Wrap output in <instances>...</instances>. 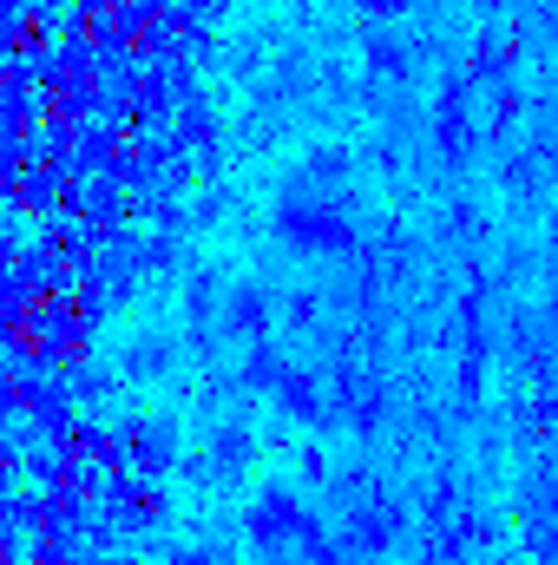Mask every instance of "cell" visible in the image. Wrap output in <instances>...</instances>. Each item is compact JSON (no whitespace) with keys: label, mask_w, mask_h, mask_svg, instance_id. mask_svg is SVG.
<instances>
[{"label":"cell","mask_w":558,"mask_h":565,"mask_svg":"<svg viewBox=\"0 0 558 565\" xmlns=\"http://www.w3.org/2000/svg\"><path fill=\"white\" fill-rule=\"evenodd\" d=\"M60 382L73 388V402H79V408H99V402H112V395H119V382H112L106 369H93V355H73V362L60 369Z\"/></svg>","instance_id":"cell-11"},{"label":"cell","mask_w":558,"mask_h":565,"mask_svg":"<svg viewBox=\"0 0 558 565\" xmlns=\"http://www.w3.org/2000/svg\"><path fill=\"white\" fill-rule=\"evenodd\" d=\"M302 520H309V513L296 507V493L270 487V493H264V500L250 507V540H257L264 553H282V546H289V540L302 533Z\"/></svg>","instance_id":"cell-5"},{"label":"cell","mask_w":558,"mask_h":565,"mask_svg":"<svg viewBox=\"0 0 558 565\" xmlns=\"http://www.w3.org/2000/svg\"><path fill=\"white\" fill-rule=\"evenodd\" d=\"M7 388H13V375H7V369H0V395H7Z\"/></svg>","instance_id":"cell-22"},{"label":"cell","mask_w":558,"mask_h":565,"mask_svg":"<svg viewBox=\"0 0 558 565\" xmlns=\"http://www.w3.org/2000/svg\"><path fill=\"white\" fill-rule=\"evenodd\" d=\"M250 460V434L244 427H217V440H211V467L217 473H237Z\"/></svg>","instance_id":"cell-16"},{"label":"cell","mask_w":558,"mask_h":565,"mask_svg":"<svg viewBox=\"0 0 558 565\" xmlns=\"http://www.w3.org/2000/svg\"><path fill=\"white\" fill-rule=\"evenodd\" d=\"M60 487H66V493H79V500H99V487H106V467H99L93 454H66V473H60Z\"/></svg>","instance_id":"cell-15"},{"label":"cell","mask_w":558,"mask_h":565,"mask_svg":"<svg viewBox=\"0 0 558 565\" xmlns=\"http://www.w3.org/2000/svg\"><path fill=\"white\" fill-rule=\"evenodd\" d=\"M33 526H40V487H13V493H0V540L26 546Z\"/></svg>","instance_id":"cell-12"},{"label":"cell","mask_w":558,"mask_h":565,"mask_svg":"<svg viewBox=\"0 0 558 565\" xmlns=\"http://www.w3.org/2000/svg\"><path fill=\"white\" fill-rule=\"evenodd\" d=\"M277 402L296 415V422H315V415H322V395H315V382H309V375H296V369H282V375H277Z\"/></svg>","instance_id":"cell-14"},{"label":"cell","mask_w":558,"mask_h":565,"mask_svg":"<svg viewBox=\"0 0 558 565\" xmlns=\"http://www.w3.org/2000/svg\"><path fill=\"white\" fill-rule=\"evenodd\" d=\"M26 302H33V289H26V282L13 277V270H0V322H7V329H20Z\"/></svg>","instance_id":"cell-17"},{"label":"cell","mask_w":558,"mask_h":565,"mask_svg":"<svg viewBox=\"0 0 558 565\" xmlns=\"http://www.w3.org/2000/svg\"><path fill=\"white\" fill-rule=\"evenodd\" d=\"M93 513H99L119 540H139V533H151V526L164 520V493H158V480H139V473L126 467V473H106Z\"/></svg>","instance_id":"cell-2"},{"label":"cell","mask_w":558,"mask_h":565,"mask_svg":"<svg viewBox=\"0 0 558 565\" xmlns=\"http://www.w3.org/2000/svg\"><path fill=\"white\" fill-rule=\"evenodd\" d=\"M164 565H217V559H211L204 546H171V553H164Z\"/></svg>","instance_id":"cell-20"},{"label":"cell","mask_w":558,"mask_h":565,"mask_svg":"<svg viewBox=\"0 0 558 565\" xmlns=\"http://www.w3.org/2000/svg\"><path fill=\"white\" fill-rule=\"evenodd\" d=\"M20 415H26V427H33V434L60 440V434L73 427V415H79V402H73V388H66V382H60V369H53V375L40 382V395H33V402H26Z\"/></svg>","instance_id":"cell-8"},{"label":"cell","mask_w":558,"mask_h":565,"mask_svg":"<svg viewBox=\"0 0 558 565\" xmlns=\"http://www.w3.org/2000/svg\"><path fill=\"white\" fill-rule=\"evenodd\" d=\"M282 369H277V355H270V349H257V355H250V362H244V382H257V388H264V382H277Z\"/></svg>","instance_id":"cell-19"},{"label":"cell","mask_w":558,"mask_h":565,"mask_svg":"<svg viewBox=\"0 0 558 565\" xmlns=\"http://www.w3.org/2000/svg\"><path fill=\"white\" fill-rule=\"evenodd\" d=\"M224 322H230V335H264V329H270V296H264L257 282H237Z\"/></svg>","instance_id":"cell-13"},{"label":"cell","mask_w":558,"mask_h":565,"mask_svg":"<svg viewBox=\"0 0 558 565\" xmlns=\"http://www.w3.org/2000/svg\"><path fill=\"white\" fill-rule=\"evenodd\" d=\"M20 335H26L33 362H46V369H66L73 355H86V349H93V329L79 322L73 296H33V302H26V316H20Z\"/></svg>","instance_id":"cell-1"},{"label":"cell","mask_w":558,"mask_h":565,"mask_svg":"<svg viewBox=\"0 0 558 565\" xmlns=\"http://www.w3.org/2000/svg\"><path fill=\"white\" fill-rule=\"evenodd\" d=\"M282 237H289L296 250H342V244H348V224H342L335 211H302V204H289V211H282Z\"/></svg>","instance_id":"cell-7"},{"label":"cell","mask_w":558,"mask_h":565,"mask_svg":"<svg viewBox=\"0 0 558 565\" xmlns=\"http://www.w3.org/2000/svg\"><path fill=\"white\" fill-rule=\"evenodd\" d=\"M73 553L79 546L73 540H53V533H33L26 540V565H73Z\"/></svg>","instance_id":"cell-18"},{"label":"cell","mask_w":558,"mask_h":565,"mask_svg":"<svg viewBox=\"0 0 558 565\" xmlns=\"http://www.w3.org/2000/svg\"><path fill=\"white\" fill-rule=\"evenodd\" d=\"M60 473H66V440L33 434V440L20 447V480H26V487H60Z\"/></svg>","instance_id":"cell-10"},{"label":"cell","mask_w":558,"mask_h":565,"mask_svg":"<svg viewBox=\"0 0 558 565\" xmlns=\"http://www.w3.org/2000/svg\"><path fill=\"white\" fill-rule=\"evenodd\" d=\"M7 211H20V217H46V211H60V164H26L20 178H13V191H7Z\"/></svg>","instance_id":"cell-9"},{"label":"cell","mask_w":558,"mask_h":565,"mask_svg":"<svg viewBox=\"0 0 558 565\" xmlns=\"http://www.w3.org/2000/svg\"><path fill=\"white\" fill-rule=\"evenodd\" d=\"M119 434H126V467H132L139 480H164V473L178 467V427H171V422L126 415V422H119Z\"/></svg>","instance_id":"cell-3"},{"label":"cell","mask_w":558,"mask_h":565,"mask_svg":"<svg viewBox=\"0 0 558 565\" xmlns=\"http://www.w3.org/2000/svg\"><path fill=\"white\" fill-rule=\"evenodd\" d=\"M7 191H13V171H0V204H7Z\"/></svg>","instance_id":"cell-21"},{"label":"cell","mask_w":558,"mask_h":565,"mask_svg":"<svg viewBox=\"0 0 558 565\" xmlns=\"http://www.w3.org/2000/svg\"><path fill=\"white\" fill-rule=\"evenodd\" d=\"M7 270H13V277L26 282L33 296H73V289H79V270H73V264H66V257H60V250H53L46 237H33V244H20Z\"/></svg>","instance_id":"cell-4"},{"label":"cell","mask_w":558,"mask_h":565,"mask_svg":"<svg viewBox=\"0 0 558 565\" xmlns=\"http://www.w3.org/2000/svg\"><path fill=\"white\" fill-rule=\"evenodd\" d=\"M86 526H93V500H79V493H66V487H40V526L33 533H53V540H86Z\"/></svg>","instance_id":"cell-6"}]
</instances>
